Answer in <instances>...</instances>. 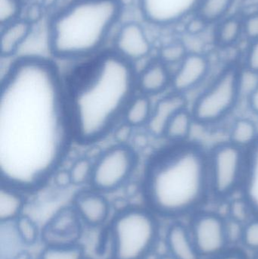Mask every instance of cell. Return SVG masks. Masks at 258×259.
Segmentation results:
<instances>
[{
    "label": "cell",
    "mask_w": 258,
    "mask_h": 259,
    "mask_svg": "<svg viewBox=\"0 0 258 259\" xmlns=\"http://www.w3.org/2000/svg\"><path fill=\"white\" fill-rule=\"evenodd\" d=\"M42 5L34 4L30 6L27 10L26 13V18L24 19L27 20L28 22L31 24H34L35 23L38 22L42 15Z\"/></svg>",
    "instance_id": "cell-35"
},
{
    "label": "cell",
    "mask_w": 258,
    "mask_h": 259,
    "mask_svg": "<svg viewBox=\"0 0 258 259\" xmlns=\"http://www.w3.org/2000/svg\"><path fill=\"white\" fill-rule=\"evenodd\" d=\"M189 53V49L185 42L178 39L164 45L159 50L158 59L168 68L172 65L178 66Z\"/></svg>",
    "instance_id": "cell-28"
},
{
    "label": "cell",
    "mask_w": 258,
    "mask_h": 259,
    "mask_svg": "<svg viewBox=\"0 0 258 259\" xmlns=\"http://www.w3.org/2000/svg\"><path fill=\"white\" fill-rule=\"evenodd\" d=\"M115 53L133 63L147 57L151 45L143 27L136 22L121 26L115 39Z\"/></svg>",
    "instance_id": "cell-12"
},
{
    "label": "cell",
    "mask_w": 258,
    "mask_h": 259,
    "mask_svg": "<svg viewBox=\"0 0 258 259\" xmlns=\"http://www.w3.org/2000/svg\"><path fill=\"white\" fill-rule=\"evenodd\" d=\"M242 66L246 71L258 75V39L248 42Z\"/></svg>",
    "instance_id": "cell-33"
},
{
    "label": "cell",
    "mask_w": 258,
    "mask_h": 259,
    "mask_svg": "<svg viewBox=\"0 0 258 259\" xmlns=\"http://www.w3.org/2000/svg\"><path fill=\"white\" fill-rule=\"evenodd\" d=\"M248 106L254 115L258 116V81L248 94Z\"/></svg>",
    "instance_id": "cell-36"
},
{
    "label": "cell",
    "mask_w": 258,
    "mask_h": 259,
    "mask_svg": "<svg viewBox=\"0 0 258 259\" xmlns=\"http://www.w3.org/2000/svg\"><path fill=\"white\" fill-rule=\"evenodd\" d=\"M55 181L59 187H65L71 184V177L68 170H60L54 174Z\"/></svg>",
    "instance_id": "cell-37"
},
{
    "label": "cell",
    "mask_w": 258,
    "mask_h": 259,
    "mask_svg": "<svg viewBox=\"0 0 258 259\" xmlns=\"http://www.w3.org/2000/svg\"><path fill=\"white\" fill-rule=\"evenodd\" d=\"M241 240L245 247L258 252V216L243 225Z\"/></svg>",
    "instance_id": "cell-32"
},
{
    "label": "cell",
    "mask_w": 258,
    "mask_h": 259,
    "mask_svg": "<svg viewBox=\"0 0 258 259\" xmlns=\"http://www.w3.org/2000/svg\"><path fill=\"white\" fill-rule=\"evenodd\" d=\"M194 124L190 109L185 108L171 118L165 127L163 137L171 143L188 141Z\"/></svg>",
    "instance_id": "cell-22"
},
{
    "label": "cell",
    "mask_w": 258,
    "mask_h": 259,
    "mask_svg": "<svg viewBox=\"0 0 258 259\" xmlns=\"http://www.w3.org/2000/svg\"><path fill=\"white\" fill-rule=\"evenodd\" d=\"M257 137L258 128L254 121L249 118H240L232 125L228 141L247 150L255 143Z\"/></svg>",
    "instance_id": "cell-25"
},
{
    "label": "cell",
    "mask_w": 258,
    "mask_h": 259,
    "mask_svg": "<svg viewBox=\"0 0 258 259\" xmlns=\"http://www.w3.org/2000/svg\"><path fill=\"white\" fill-rule=\"evenodd\" d=\"M82 225L74 207L64 208L50 220L42 232V237L46 240V244L77 243Z\"/></svg>",
    "instance_id": "cell-13"
},
{
    "label": "cell",
    "mask_w": 258,
    "mask_h": 259,
    "mask_svg": "<svg viewBox=\"0 0 258 259\" xmlns=\"http://www.w3.org/2000/svg\"><path fill=\"white\" fill-rule=\"evenodd\" d=\"M142 191L154 214L173 218L195 211L211 194L209 153L195 142L171 143L148 161Z\"/></svg>",
    "instance_id": "cell-3"
},
{
    "label": "cell",
    "mask_w": 258,
    "mask_h": 259,
    "mask_svg": "<svg viewBox=\"0 0 258 259\" xmlns=\"http://www.w3.org/2000/svg\"><path fill=\"white\" fill-rule=\"evenodd\" d=\"M236 0H200L195 15L209 26H215L231 14Z\"/></svg>",
    "instance_id": "cell-23"
},
{
    "label": "cell",
    "mask_w": 258,
    "mask_h": 259,
    "mask_svg": "<svg viewBox=\"0 0 258 259\" xmlns=\"http://www.w3.org/2000/svg\"><path fill=\"white\" fill-rule=\"evenodd\" d=\"M14 229L19 241L27 246L35 244L42 235L36 222L24 214L14 222Z\"/></svg>",
    "instance_id": "cell-27"
},
{
    "label": "cell",
    "mask_w": 258,
    "mask_h": 259,
    "mask_svg": "<svg viewBox=\"0 0 258 259\" xmlns=\"http://www.w3.org/2000/svg\"><path fill=\"white\" fill-rule=\"evenodd\" d=\"M230 215L232 220L238 223L245 225L251 220V216L254 215L249 204L242 196L241 199L233 201L230 206Z\"/></svg>",
    "instance_id": "cell-30"
},
{
    "label": "cell",
    "mask_w": 258,
    "mask_h": 259,
    "mask_svg": "<svg viewBox=\"0 0 258 259\" xmlns=\"http://www.w3.org/2000/svg\"><path fill=\"white\" fill-rule=\"evenodd\" d=\"M186 95L172 92L159 100L153 107L147 127L154 137H163L165 127L173 116L181 109L187 108Z\"/></svg>",
    "instance_id": "cell-15"
},
{
    "label": "cell",
    "mask_w": 258,
    "mask_h": 259,
    "mask_svg": "<svg viewBox=\"0 0 258 259\" xmlns=\"http://www.w3.org/2000/svg\"><path fill=\"white\" fill-rule=\"evenodd\" d=\"M25 201L21 191L1 184L0 187V222L1 225L14 223L23 214Z\"/></svg>",
    "instance_id": "cell-21"
},
{
    "label": "cell",
    "mask_w": 258,
    "mask_h": 259,
    "mask_svg": "<svg viewBox=\"0 0 258 259\" xmlns=\"http://www.w3.org/2000/svg\"><path fill=\"white\" fill-rule=\"evenodd\" d=\"M209 259H247V258L240 251L228 249L224 253L221 254L218 256Z\"/></svg>",
    "instance_id": "cell-38"
},
{
    "label": "cell",
    "mask_w": 258,
    "mask_h": 259,
    "mask_svg": "<svg viewBox=\"0 0 258 259\" xmlns=\"http://www.w3.org/2000/svg\"><path fill=\"white\" fill-rule=\"evenodd\" d=\"M213 41L220 48H231L244 38L243 16L230 14L213 26Z\"/></svg>",
    "instance_id": "cell-20"
},
{
    "label": "cell",
    "mask_w": 258,
    "mask_h": 259,
    "mask_svg": "<svg viewBox=\"0 0 258 259\" xmlns=\"http://www.w3.org/2000/svg\"><path fill=\"white\" fill-rule=\"evenodd\" d=\"M33 24L24 19L18 18L1 27L0 53L3 58L12 57L27 40L31 33Z\"/></svg>",
    "instance_id": "cell-18"
},
{
    "label": "cell",
    "mask_w": 258,
    "mask_h": 259,
    "mask_svg": "<svg viewBox=\"0 0 258 259\" xmlns=\"http://www.w3.org/2000/svg\"><path fill=\"white\" fill-rule=\"evenodd\" d=\"M243 32L248 42L258 39V11L243 16Z\"/></svg>",
    "instance_id": "cell-34"
},
{
    "label": "cell",
    "mask_w": 258,
    "mask_h": 259,
    "mask_svg": "<svg viewBox=\"0 0 258 259\" xmlns=\"http://www.w3.org/2000/svg\"><path fill=\"white\" fill-rule=\"evenodd\" d=\"M168 254L175 259H200L190 230L180 223H174L166 233Z\"/></svg>",
    "instance_id": "cell-17"
},
{
    "label": "cell",
    "mask_w": 258,
    "mask_h": 259,
    "mask_svg": "<svg viewBox=\"0 0 258 259\" xmlns=\"http://www.w3.org/2000/svg\"><path fill=\"white\" fill-rule=\"evenodd\" d=\"M254 259H258V252H257V255H256V256H255V258H254Z\"/></svg>",
    "instance_id": "cell-41"
},
{
    "label": "cell",
    "mask_w": 258,
    "mask_h": 259,
    "mask_svg": "<svg viewBox=\"0 0 258 259\" xmlns=\"http://www.w3.org/2000/svg\"><path fill=\"white\" fill-rule=\"evenodd\" d=\"M38 259H86L84 249L78 243L46 244Z\"/></svg>",
    "instance_id": "cell-26"
},
{
    "label": "cell",
    "mask_w": 258,
    "mask_h": 259,
    "mask_svg": "<svg viewBox=\"0 0 258 259\" xmlns=\"http://www.w3.org/2000/svg\"><path fill=\"white\" fill-rule=\"evenodd\" d=\"M210 68V60L204 53L189 52L172 74L173 92L186 95L205 80Z\"/></svg>",
    "instance_id": "cell-11"
},
{
    "label": "cell",
    "mask_w": 258,
    "mask_h": 259,
    "mask_svg": "<svg viewBox=\"0 0 258 259\" xmlns=\"http://www.w3.org/2000/svg\"><path fill=\"white\" fill-rule=\"evenodd\" d=\"M172 73L159 59L150 62L136 78V86L143 95L162 94L171 87Z\"/></svg>",
    "instance_id": "cell-16"
},
{
    "label": "cell",
    "mask_w": 258,
    "mask_h": 259,
    "mask_svg": "<svg viewBox=\"0 0 258 259\" xmlns=\"http://www.w3.org/2000/svg\"><path fill=\"white\" fill-rule=\"evenodd\" d=\"M122 12L121 0H72L50 19V53L60 59L94 54L102 47Z\"/></svg>",
    "instance_id": "cell-4"
},
{
    "label": "cell",
    "mask_w": 258,
    "mask_h": 259,
    "mask_svg": "<svg viewBox=\"0 0 258 259\" xmlns=\"http://www.w3.org/2000/svg\"><path fill=\"white\" fill-rule=\"evenodd\" d=\"M56 1V0H42V4H43L42 6H50L51 4L55 3Z\"/></svg>",
    "instance_id": "cell-39"
},
{
    "label": "cell",
    "mask_w": 258,
    "mask_h": 259,
    "mask_svg": "<svg viewBox=\"0 0 258 259\" xmlns=\"http://www.w3.org/2000/svg\"><path fill=\"white\" fill-rule=\"evenodd\" d=\"M136 78L133 64L114 52L64 80L74 140L94 143L113 128L135 97Z\"/></svg>",
    "instance_id": "cell-2"
},
{
    "label": "cell",
    "mask_w": 258,
    "mask_h": 259,
    "mask_svg": "<svg viewBox=\"0 0 258 259\" xmlns=\"http://www.w3.org/2000/svg\"><path fill=\"white\" fill-rule=\"evenodd\" d=\"M158 259H175V258H173V257L171 256V255H170L169 254H168V255H162V256H161L160 258H159Z\"/></svg>",
    "instance_id": "cell-40"
},
{
    "label": "cell",
    "mask_w": 258,
    "mask_h": 259,
    "mask_svg": "<svg viewBox=\"0 0 258 259\" xmlns=\"http://www.w3.org/2000/svg\"><path fill=\"white\" fill-rule=\"evenodd\" d=\"M152 105L148 96L134 97L124 114V122L131 127L147 125L152 112Z\"/></svg>",
    "instance_id": "cell-24"
},
{
    "label": "cell",
    "mask_w": 258,
    "mask_h": 259,
    "mask_svg": "<svg viewBox=\"0 0 258 259\" xmlns=\"http://www.w3.org/2000/svg\"><path fill=\"white\" fill-rule=\"evenodd\" d=\"M191 234L200 256L212 258L228 250L227 222L218 214L202 212L192 220Z\"/></svg>",
    "instance_id": "cell-9"
},
{
    "label": "cell",
    "mask_w": 258,
    "mask_h": 259,
    "mask_svg": "<svg viewBox=\"0 0 258 259\" xmlns=\"http://www.w3.org/2000/svg\"><path fill=\"white\" fill-rule=\"evenodd\" d=\"M20 0H0V26L18 19L21 13Z\"/></svg>",
    "instance_id": "cell-31"
},
{
    "label": "cell",
    "mask_w": 258,
    "mask_h": 259,
    "mask_svg": "<svg viewBox=\"0 0 258 259\" xmlns=\"http://www.w3.org/2000/svg\"><path fill=\"white\" fill-rule=\"evenodd\" d=\"M73 207L83 225L89 228H99L110 216V205L102 193L96 190L78 193L74 198Z\"/></svg>",
    "instance_id": "cell-14"
},
{
    "label": "cell",
    "mask_w": 258,
    "mask_h": 259,
    "mask_svg": "<svg viewBox=\"0 0 258 259\" xmlns=\"http://www.w3.org/2000/svg\"><path fill=\"white\" fill-rule=\"evenodd\" d=\"M208 153L211 194L226 199L241 190L246 164V150L227 141L218 143Z\"/></svg>",
    "instance_id": "cell-7"
},
{
    "label": "cell",
    "mask_w": 258,
    "mask_h": 259,
    "mask_svg": "<svg viewBox=\"0 0 258 259\" xmlns=\"http://www.w3.org/2000/svg\"><path fill=\"white\" fill-rule=\"evenodd\" d=\"M200 0H138L145 21L159 27L186 23L196 13Z\"/></svg>",
    "instance_id": "cell-10"
},
{
    "label": "cell",
    "mask_w": 258,
    "mask_h": 259,
    "mask_svg": "<svg viewBox=\"0 0 258 259\" xmlns=\"http://www.w3.org/2000/svg\"><path fill=\"white\" fill-rule=\"evenodd\" d=\"M241 191L254 216H258V137L246 150V164Z\"/></svg>",
    "instance_id": "cell-19"
},
{
    "label": "cell",
    "mask_w": 258,
    "mask_h": 259,
    "mask_svg": "<svg viewBox=\"0 0 258 259\" xmlns=\"http://www.w3.org/2000/svg\"><path fill=\"white\" fill-rule=\"evenodd\" d=\"M159 237V222L151 210L138 207L121 210L108 227V259H146Z\"/></svg>",
    "instance_id": "cell-5"
},
{
    "label": "cell",
    "mask_w": 258,
    "mask_h": 259,
    "mask_svg": "<svg viewBox=\"0 0 258 259\" xmlns=\"http://www.w3.org/2000/svg\"><path fill=\"white\" fill-rule=\"evenodd\" d=\"M242 82V65H227L194 101L190 111L195 124L210 127L228 117L240 98Z\"/></svg>",
    "instance_id": "cell-6"
},
{
    "label": "cell",
    "mask_w": 258,
    "mask_h": 259,
    "mask_svg": "<svg viewBox=\"0 0 258 259\" xmlns=\"http://www.w3.org/2000/svg\"><path fill=\"white\" fill-rule=\"evenodd\" d=\"M74 140L65 83L37 56L12 62L0 80L1 184L31 191L56 173Z\"/></svg>",
    "instance_id": "cell-1"
},
{
    "label": "cell",
    "mask_w": 258,
    "mask_h": 259,
    "mask_svg": "<svg viewBox=\"0 0 258 259\" xmlns=\"http://www.w3.org/2000/svg\"><path fill=\"white\" fill-rule=\"evenodd\" d=\"M93 163L87 158H82L74 161L68 170L71 177V184L76 186L83 185L90 182L92 178Z\"/></svg>",
    "instance_id": "cell-29"
},
{
    "label": "cell",
    "mask_w": 258,
    "mask_h": 259,
    "mask_svg": "<svg viewBox=\"0 0 258 259\" xmlns=\"http://www.w3.org/2000/svg\"><path fill=\"white\" fill-rule=\"evenodd\" d=\"M136 154L127 145L112 146L93 163L90 184L93 190L107 193L123 185L134 171Z\"/></svg>",
    "instance_id": "cell-8"
}]
</instances>
